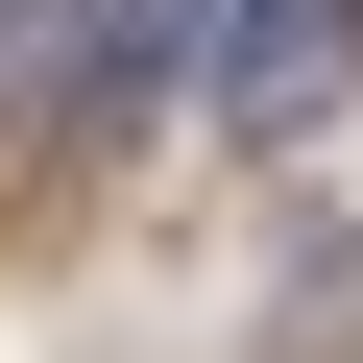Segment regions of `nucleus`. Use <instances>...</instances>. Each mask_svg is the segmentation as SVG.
Instances as JSON below:
<instances>
[{"label":"nucleus","mask_w":363,"mask_h":363,"mask_svg":"<svg viewBox=\"0 0 363 363\" xmlns=\"http://www.w3.org/2000/svg\"><path fill=\"white\" fill-rule=\"evenodd\" d=\"M339 25H363V0H218V121H291L339 73Z\"/></svg>","instance_id":"nucleus-1"},{"label":"nucleus","mask_w":363,"mask_h":363,"mask_svg":"<svg viewBox=\"0 0 363 363\" xmlns=\"http://www.w3.org/2000/svg\"><path fill=\"white\" fill-rule=\"evenodd\" d=\"M0 25H49V0H0Z\"/></svg>","instance_id":"nucleus-2"}]
</instances>
